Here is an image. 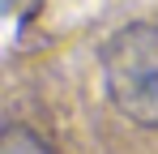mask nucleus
<instances>
[{"label": "nucleus", "mask_w": 158, "mask_h": 154, "mask_svg": "<svg viewBox=\"0 0 158 154\" xmlns=\"http://www.w3.org/2000/svg\"><path fill=\"white\" fill-rule=\"evenodd\" d=\"M0 154H52V150L43 146V137H39L34 128L9 124L4 133H0Z\"/></svg>", "instance_id": "nucleus-2"}, {"label": "nucleus", "mask_w": 158, "mask_h": 154, "mask_svg": "<svg viewBox=\"0 0 158 154\" xmlns=\"http://www.w3.org/2000/svg\"><path fill=\"white\" fill-rule=\"evenodd\" d=\"M98 60L111 107L132 124L158 128V26L132 22L115 30Z\"/></svg>", "instance_id": "nucleus-1"}]
</instances>
